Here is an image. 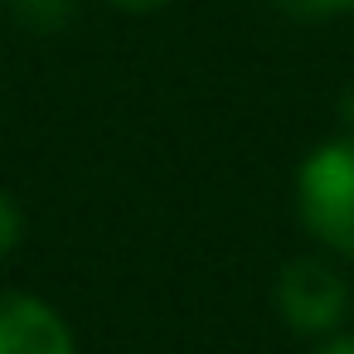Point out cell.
<instances>
[{"label":"cell","mask_w":354,"mask_h":354,"mask_svg":"<svg viewBox=\"0 0 354 354\" xmlns=\"http://www.w3.org/2000/svg\"><path fill=\"white\" fill-rule=\"evenodd\" d=\"M0 354H78V339L49 301L0 291Z\"/></svg>","instance_id":"3"},{"label":"cell","mask_w":354,"mask_h":354,"mask_svg":"<svg viewBox=\"0 0 354 354\" xmlns=\"http://www.w3.org/2000/svg\"><path fill=\"white\" fill-rule=\"evenodd\" d=\"M315 354H354V335H335L330 344H320Z\"/></svg>","instance_id":"8"},{"label":"cell","mask_w":354,"mask_h":354,"mask_svg":"<svg viewBox=\"0 0 354 354\" xmlns=\"http://www.w3.org/2000/svg\"><path fill=\"white\" fill-rule=\"evenodd\" d=\"M117 10H131V15H151V10H160V6H170V0H112Z\"/></svg>","instance_id":"7"},{"label":"cell","mask_w":354,"mask_h":354,"mask_svg":"<svg viewBox=\"0 0 354 354\" xmlns=\"http://www.w3.org/2000/svg\"><path fill=\"white\" fill-rule=\"evenodd\" d=\"M15 10L30 20V25H39V30H49V25H59L64 20V10H68V0H15Z\"/></svg>","instance_id":"5"},{"label":"cell","mask_w":354,"mask_h":354,"mask_svg":"<svg viewBox=\"0 0 354 354\" xmlns=\"http://www.w3.org/2000/svg\"><path fill=\"white\" fill-rule=\"evenodd\" d=\"M296 214L315 243L354 257V136L325 141L301 160Z\"/></svg>","instance_id":"1"},{"label":"cell","mask_w":354,"mask_h":354,"mask_svg":"<svg viewBox=\"0 0 354 354\" xmlns=\"http://www.w3.org/2000/svg\"><path fill=\"white\" fill-rule=\"evenodd\" d=\"M291 15H310V20H330V15H354V0H281Z\"/></svg>","instance_id":"6"},{"label":"cell","mask_w":354,"mask_h":354,"mask_svg":"<svg viewBox=\"0 0 354 354\" xmlns=\"http://www.w3.org/2000/svg\"><path fill=\"white\" fill-rule=\"evenodd\" d=\"M349 306H354V296H349L344 277L320 257H296L277 277V310L301 335H330L349 315Z\"/></svg>","instance_id":"2"},{"label":"cell","mask_w":354,"mask_h":354,"mask_svg":"<svg viewBox=\"0 0 354 354\" xmlns=\"http://www.w3.org/2000/svg\"><path fill=\"white\" fill-rule=\"evenodd\" d=\"M20 233H25V218H20V204L0 189V257L6 252H15V243H20Z\"/></svg>","instance_id":"4"},{"label":"cell","mask_w":354,"mask_h":354,"mask_svg":"<svg viewBox=\"0 0 354 354\" xmlns=\"http://www.w3.org/2000/svg\"><path fill=\"white\" fill-rule=\"evenodd\" d=\"M344 117H349V127H354V88H349V97H344Z\"/></svg>","instance_id":"9"}]
</instances>
